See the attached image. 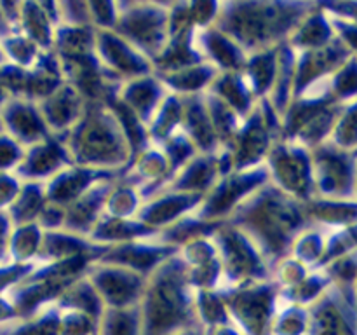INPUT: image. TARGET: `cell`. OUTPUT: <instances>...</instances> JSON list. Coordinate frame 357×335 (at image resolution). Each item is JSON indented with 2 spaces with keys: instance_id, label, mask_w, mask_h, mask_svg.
<instances>
[{
  "instance_id": "cell-1",
  "label": "cell",
  "mask_w": 357,
  "mask_h": 335,
  "mask_svg": "<svg viewBox=\"0 0 357 335\" xmlns=\"http://www.w3.org/2000/svg\"><path fill=\"white\" fill-rule=\"evenodd\" d=\"M227 222L239 227L274 269L289 257L295 237L309 225L302 201L289 198L268 181L251 194Z\"/></svg>"
},
{
  "instance_id": "cell-2",
  "label": "cell",
  "mask_w": 357,
  "mask_h": 335,
  "mask_svg": "<svg viewBox=\"0 0 357 335\" xmlns=\"http://www.w3.org/2000/svg\"><path fill=\"white\" fill-rule=\"evenodd\" d=\"M312 7L309 2L284 0L220 2L215 27L253 54L286 44Z\"/></svg>"
},
{
  "instance_id": "cell-3",
  "label": "cell",
  "mask_w": 357,
  "mask_h": 335,
  "mask_svg": "<svg viewBox=\"0 0 357 335\" xmlns=\"http://www.w3.org/2000/svg\"><path fill=\"white\" fill-rule=\"evenodd\" d=\"M194 295L187 267L174 253L146 278L139 302L143 335H169L195 327Z\"/></svg>"
},
{
  "instance_id": "cell-4",
  "label": "cell",
  "mask_w": 357,
  "mask_h": 335,
  "mask_svg": "<svg viewBox=\"0 0 357 335\" xmlns=\"http://www.w3.org/2000/svg\"><path fill=\"white\" fill-rule=\"evenodd\" d=\"M63 136L73 164L122 173L131 163L128 140L108 105L87 103L79 122Z\"/></svg>"
},
{
  "instance_id": "cell-5",
  "label": "cell",
  "mask_w": 357,
  "mask_h": 335,
  "mask_svg": "<svg viewBox=\"0 0 357 335\" xmlns=\"http://www.w3.org/2000/svg\"><path fill=\"white\" fill-rule=\"evenodd\" d=\"M94 258L91 257H80L56 264L35 265L26 278L6 293L16 311L17 320L33 318L47 307L54 306L63 292L75 279L86 274Z\"/></svg>"
},
{
  "instance_id": "cell-6",
  "label": "cell",
  "mask_w": 357,
  "mask_h": 335,
  "mask_svg": "<svg viewBox=\"0 0 357 335\" xmlns=\"http://www.w3.org/2000/svg\"><path fill=\"white\" fill-rule=\"evenodd\" d=\"M222 265V288L229 290L250 283L271 281L272 269L257 244L230 222H222L213 232Z\"/></svg>"
},
{
  "instance_id": "cell-7",
  "label": "cell",
  "mask_w": 357,
  "mask_h": 335,
  "mask_svg": "<svg viewBox=\"0 0 357 335\" xmlns=\"http://www.w3.org/2000/svg\"><path fill=\"white\" fill-rule=\"evenodd\" d=\"M117 7L115 31L153 61L169 40V2L122 0Z\"/></svg>"
},
{
  "instance_id": "cell-8",
  "label": "cell",
  "mask_w": 357,
  "mask_h": 335,
  "mask_svg": "<svg viewBox=\"0 0 357 335\" xmlns=\"http://www.w3.org/2000/svg\"><path fill=\"white\" fill-rule=\"evenodd\" d=\"M281 140V115L267 100H260L244 117L232 143L227 147L234 170L264 166L275 142Z\"/></svg>"
},
{
  "instance_id": "cell-9",
  "label": "cell",
  "mask_w": 357,
  "mask_h": 335,
  "mask_svg": "<svg viewBox=\"0 0 357 335\" xmlns=\"http://www.w3.org/2000/svg\"><path fill=\"white\" fill-rule=\"evenodd\" d=\"M220 292L227 302L230 321L237 330H243L246 335H271L272 318L281 297L272 279Z\"/></svg>"
},
{
  "instance_id": "cell-10",
  "label": "cell",
  "mask_w": 357,
  "mask_h": 335,
  "mask_svg": "<svg viewBox=\"0 0 357 335\" xmlns=\"http://www.w3.org/2000/svg\"><path fill=\"white\" fill-rule=\"evenodd\" d=\"M268 181L296 201H309L314 192L312 154L289 140H278L265 161Z\"/></svg>"
},
{
  "instance_id": "cell-11",
  "label": "cell",
  "mask_w": 357,
  "mask_h": 335,
  "mask_svg": "<svg viewBox=\"0 0 357 335\" xmlns=\"http://www.w3.org/2000/svg\"><path fill=\"white\" fill-rule=\"evenodd\" d=\"M265 184H268V171L265 164L250 170L230 171L204 195L195 215L206 222H227L232 213Z\"/></svg>"
},
{
  "instance_id": "cell-12",
  "label": "cell",
  "mask_w": 357,
  "mask_h": 335,
  "mask_svg": "<svg viewBox=\"0 0 357 335\" xmlns=\"http://www.w3.org/2000/svg\"><path fill=\"white\" fill-rule=\"evenodd\" d=\"M0 82L10 98H24L40 103L44 98L54 93L65 79L54 52L44 51L37 65L31 68H17L3 63L0 66Z\"/></svg>"
},
{
  "instance_id": "cell-13",
  "label": "cell",
  "mask_w": 357,
  "mask_h": 335,
  "mask_svg": "<svg viewBox=\"0 0 357 335\" xmlns=\"http://www.w3.org/2000/svg\"><path fill=\"white\" fill-rule=\"evenodd\" d=\"M86 278L94 286L105 307H135L142 302L146 278L122 265L91 262Z\"/></svg>"
},
{
  "instance_id": "cell-14",
  "label": "cell",
  "mask_w": 357,
  "mask_h": 335,
  "mask_svg": "<svg viewBox=\"0 0 357 335\" xmlns=\"http://www.w3.org/2000/svg\"><path fill=\"white\" fill-rule=\"evenodd\" d=\"M96 58L119 82L153 73L152 61L115 30H96Z\"/></svg>"
},
{
  "instance_id": "cell-15",
  "label": "cell",
  "mask_w": 357,
  "mask_h": 335,
  "mask_svg": "<svg viewBox=\"0 0 357 335\" xmlns=\"http://www.w3.org/2000/svg\"><path fill=\"white\" fill-rule=\"evenodd\" d=\"M234 171L230 156L225 149L216 154H195L185 166L174 171L164 191L183 192V194L202 195L204 198L220 178Z\"/></svg>"
},
{
  "instance_id": "cell-16",
  "label": "cell",
  "mask_w": 357,
  "mask_h": 335,
  "mask_svg": "<svg viewBox=\"0 0 357 335\" xmlns=\"http://www.w3.org/2000/svg\"><path fill=\"white\" fill-rule=\"evenodd\" d=\"M72 163L65 136L49 135L38 143L26 147L20 166L14 173L23 181H38L47 184L59 171L68 168Z\"/></svg>"
},
{
  "instance_id": "cell-17",
  "label": "cell",
  "mask_w": 357,
  "mask_h": 335,
  "mask_svg": "<svg viewBox=\"0 0 357 335\" xmlns=\"http://www.w3.org/2000/svg\"><path fill=\"white\" fill-rule=\"evenodd\" d=\"M153 237L103 248L94 260L122 265V267L138 272L143 278H149L160 264H164L167 258L178 253L176 248L166 246V244L159 243Z\"/></svg>"
},
{
  "instance_id": "cell-18",
  "label": "cell",
  "mask_w": 357,
  "mask_h": 335,
  "mask_svg": "<svg viewBox=\"0 0 357 335\" xmlns=\"http://www.w3.org/2000/svg\"><path fill=\"white\" fill-rule=\"evenodd\" d=\"M202 199H204L202 195L160 191L152 198L145 199L136 218L155 232H160L180 220L195 215Z\"/></svg>"
},
{
  "instance_id": "cell-19",
  "label": "cell",
  "mask_w": 357,
  "mask_h": 335,
  "mask_svg": "<svg viewBox=\"0 0 357 335\" xmlns=\"http://www.w3.org/2000/svg\"><path fill=\"white\" fill-rule=\"evenodd\" d=\"M178 257L187 267L188 279L195 290L222 288V265L213 236L188 241L178 248Z\"/></svg>"
},
{
  "instance_id": "cell-20",
  "label": "cell",
  "mask_w": 357,
  "mask_h": 335,
  "mask_svg": "<svg viewBox=\"0 0 357 335\" xmlns=\"http://www.w3.org/2000/svg\"><path fill=\"white\" fill-rule=\"evenodd\" d=\"M0 122L3 133L16 140L24 149L51 135L38 103L24 98H9L0 108Z\"/></svg>"
},
{
  "instance_id": "cell-21",
  "label": "cell",
  "mask_w": 357,
  "mask_h": 335,
  "mask_svg": "<svg viewBox=\"0 0 357 335\" xmlns=\"http://www.w3.org/2000/svg\"><path fill=\"white\" fill-rule=\"evenodd\" d=\"M119 177H121V173H115V171H103L79 166V164H70L68 168L59 171L54 178H51L45 184L47 201L66 208L79 198H82L86 192H89L96 184Z\"/></svg>"
},
{
  "instance_id": "cell-22",
  "label": "cell",
  "mask_w": 357,
  "mask_h": 335,
  "mask_svg": "<svg viewBox=\"0 0 357 335\" xmlns=\"http://www.w3.org/2000/svg\"><path fill=\"white\" fill-rule=\"evenodd\" d=\"M121 177L136 185L143 199H149L157 192L164 191L169 178L173 177V171L160 147L150 143L145 150L132 157Z\"/></svg>"
},
{
  "instance_id": "cell-23",
  "label": "cell",
  "mask_w": 357,
  "mask_h": 335,
  "mask_svg": "<svg viewBox=\"0 0 357 335\" xmlns=\"http://www.w3.org/2000/svg\"><path fill=\"white\" fill-rule=\"evenodd\" d=\"M195 47L202 61L223 72H241L246 65L248 52L222 30L213 24L204 30H195Z\"/></svg>"
},
{
  "instance_id": "cell-24",
  "label": "cell",
  "mask_w": 357,
  "mask_h": 335,
  "mask_svg": "<svg viewBox=\"0 0 357 335\" xmlns=\"http://www.w3.org/2000/svg\"><path fill=\"white\" fill-rule=\"evenodd\" d=\"M59 27L56 2H20L16 30L30 38L40 51H51Z\"/></svg>"
},
{
  "instance_id": "cell-25",
  "label": "cell",
  "mask_w": 357,
  "mask_h": 335,
  "mask_svg": "<svg viewBox=\"0 0 357 335\" xmlns=\"http://www.w3.org/2000/svg\"><path fill=\"white\" fill-rule=\"evenodd\" d=\"M167 94L169 93L159 80V77L155 73H149V75L122 82L117 100L126 108H129L143 124L149 126Z\"/></svg>"
},
{
  "instance_id": "cell-26",
  "label": "cell",
  "mask_w": 357,
  "mask_h": 335,
  "mask_svg": "<svg viewBox=\"0 0 357 335\" xmlns=\"http://www.w3.org/2000/svg\"><path fill=\"white\" fill-rule=\"evenodd\" d=\"M86 105V100L70 84L63 82L38 103V108L51 135H66L82 117Z\"/></svg>"
},
{
  "instance_id": "cell-27",
  "label": "cell",
  "mask_w": 357,
  "mask_h": 335,
  "mask_svg": "<svg viewBox=\"0 0 357 335\" xmlns=\"http://www.w3.org/2000/svg\"><path fill=\"white\" fill-rule=\"evenodd\" d=\"M117 178L103 180L94 185L89 192L72 202L65 208V227L63 229L68 232L79 234V236L89 237L91 230L98 223V220L105 215V204H107L108 192L112 184Z\"/></svg>"
},
{
  "instance_id": "cell-28",
  "label": "cell",
  "mask_w": 357,
  "mask_h": 335,
  "mask_svg": "<svg viewBox=\"0 0 357 335\" xmlns=\"http://www.w3.org/2000/svg\"><path fill=\"white\" fill-rule=\"evenodd\" d=\"M183 101V117H181V131L190 138L197 152L216 154L222 150L215 128L206 108L204 94L201 96L181 98Z\"/></svg>"
},
{
  "instance_id": "cell-29",
  "label": "cell",
  "mask_w": 357,
  "mask_h": 335,
  "mask_svg": "<svg viewBox=\"0 0 357 335\" xmlns=\"http://www.w3.org/2000/svg\"><path fill=\"white\" fill-rule=\"evenodd\" d=\"M101 250L103 248L94 244L89 237L68 232L65 229L52 230V232H44L38 264H56V262H65L80 257L96 258Z\"/></svg>"
},
{
  "instance_id": "cell-30",
  "label": "cell",
  "mask_w": 357,
  "mask_h": 335,
  "mask_svg": "<svg viewBox=\"0 0 357 335\" xmlns=\"http://www.w3.org/2000/svg\"><path fill=\"white\" fill-rule=\"evenodd\" d=\"M157 236L155 230L146 227L138 218H115V216L103 215L94 229L91 230L89 239L101 248L115 246V244L131 243L138 239H150Z\"/></svg>"
},
{
  "instance_id": "cell-31",
  "label": "cell",
  "mask_w": 357,
  "mask_h": 335,
  "mask_svg": "<svg viewBox=\"0 0 357 335\" xmlns=\"http://www.w3.org/2000/svg\"><path fill=\"white\" fill-rule=\"evenodd\" d=\"M218 73V70L213 68L208 63H199V65L187 66V68L167 73H155V75L164 84L167 93L176 94L180 98H188L208 93Z\"/></svg>"
},
{
  "instance_id": "cell-32",
  "label": "cell",
  "mask_w": 357,
  "mask_h": 335,
  "mask_svg": "<svg viewBox=\"0 0 357 335\" xmlns=\"http://www.w3.org/2000/svg\"><path fill=\"white\" fill-rule=\"evenodd\" d=\"M194 35L195 30H188L169 37L166 47L152 61L153 73L174 72V70H181L187 68V66L204 63L201 54H199L197 47H195Z\"/></svg>"
},
{
  "instance_id": "cell-33",
  "label": "cell",
  "mask_w": 357,
  "mask_h": 335,
  "mask_svg": "<svg viewBox=\"0 0 357 335\" xmlns=\"http://www.w3.org/2000/svg\"><path fill=\"white\" fill-rule=\"evenodd\" d=\"M208 93L220 98L223 103L229 105L243 119L248 117L253 112V108L257 107L258 101H260L257 100V96L253 94L251 87L248 86L246 79H244L241 72L218 73Z\"/></svg>"
},
{
  "instance_id": "cell-34",
  "label": "cell",
  "mask_w": 357,
  "mask_h": 335,
  "mask_svg": "<svg viewBox=\"0 0 357 335\" xmlns=\"http://www.w3.org/2000/svg\"><path fill=\"white\" fill-rule=\"evenodd\" d=\"M94 42H96V30L94 28L58 27L51 51L54 52L59 63L77 61V59L96 54Z\"/></svg>"
},
{
  "instance_id": "cell-35",
  "label": "cell",
  "mask_w": 357,
  "mask_h": 335,
  "mask_svg": "<svg viewBox=\"0 0 357 335\" xmlns=\"http://www.w3.org/2000/svg\"><path fill=\"white\" fill-rule=\"evenodd\" d=\"M295 63L296 52L288 45V42L278 47V72L274 84L265 100L275 108L279 115L288 108L295 98Z\"/></svg>"
},
{
  "instance_id": "cell-36",
  "label": "cell",
  "mask_w": 357,
  "mask_h": 335,
  "mask_svg": "<svg viewBox=\"0 0 357 335\" xmlns=\"http://www.w3.org/2000/svg\"><path fill=\"white\" fill-rule=\"evenodd\" d=\"M275 72H278V47L248 54L246 65L241 70L257 100H265L268 96Z\"/></svg>"
},
{
  "instance_id": "cell-37",
  "label": "cell",
  "mask_w": 357,
  "mask_h": 335,
  "mask_svg": "<svg viewBox=\"0 0 357 335\" xmlns=\"http://www.w3.org/2000/svg\"><path fill=\"white\" fill-rule=\"evenodd\" d=\"M54 306L61 311L82 313L96 321L100 320V316L105 311V306L103 302H101L100 295L96 293L94 286L91 285L89 279L86 278V274L80 276L79 279H75V281L63 292V295L56 300Z\"/></svg>"
},
{
  "instance_id": "cell-38",
  "label": "cell",
  "mask_w": 357,
  "mask_h": 335,
  "mask_svg": "<svg viewBox=\"0 0 357 335\" xmlns=\"http://www.w3.org/2000/svg\"><path fill=\"white\" fill-rule=\"evenodd\" d=\"M47 192L45 184L38 181H23L16 201L7 209V216L13 225H24V223H37L42 209L47 204Z\"/></svg>"
},
{
  "instance_id": "cell-39",
  "label": "cell",
  "mask_w": 357,
  "mask_h": 335,
  "mask_svg": "<svg viewBox=\"0 0 357 335\" xmlns=\"http://www.w3.org/2000/svg\"><path fill=\"white\" fill-rule=\"evenodd\" d=\"M181 117H183V101L176 94H167L166 100L149 122V138L152 145H160L171 136L181 131Z\"/></svg>"
},
{
  "instance_id": "cell-40",
  "label": "cell",
  "mask_w": 357,
  "mask_h": 335,
  "mask_svg": "<svg viewBox=\"0 0 357 335\" xmlns=\"http://www.w3.org/2000/svg\"><path fill=\"white\" fill-rule=\"evenodd\" d=\"M316 10L317 6H314L289 37L288 45L295 52L312 51V49H319L330 44L328 42V38H330L328 28L330 27L324 20V14H317Z\"/></svg>"
},
{
  "instance_id": "cell-41",
  "label": "cell",
  "mask_w": 357,
  "mask_h": 335,
  "mask_svg": "<svg viewBox=\"0 0 357 335\" xmlns=\"http://www.w3.org/2000/svg\"><path fill=\"white\" fill-rule=\"evenodd\" d=\"M194 313L197 325L208 332L232 323L220 290H195Z\"/></svg>"
},
{
  "instance_id": "cell-42",
  "label": "cell",
  "mask_w": 357,
  "mask_h": 335,
  "mask_svg": "<svg viewBox=\"0 0 357 335\" xmlns=\"http://www.w3.org/2000/svg\"><path fill=\"white\" fill-rule=\"evenodd\" d=\"M44 230L38 223L14 225L9 239V260L14 264H37L40 257Z\"/></svg>"
},
{
  "instance_id": "cell-43",
  "label": "cell",
  "mask_w": 357,
  "mask_h": 335,
  "mask_svg": "<svg viewBox=\"0 0 357 335\" xmlns=\"http://www.w3.org/2000/svg\"><path fill=\"white\" fill-rule=\"evenodd\" d=\"M143 202H145V199H143L139 188L136 185H132L131 181L119 177L112 184L110 192H108L107 204H105V215L126 220L136 218L139 209H142Z\"/></svg>"
},
{
  "instance_id": "cell-44",
  "label": "cell",
  "mask_w": 357,
  "mask_h": 335,
  "mask_svg": "<svg viewBox=\"0 0 357 335\" xmlns=\"http://www.w3.org/2000/svg\"><path fill=\"white\" fill-rule=\"evenodd\" d=\"M98 335H143V320L139 306L105 307L98 320Z\"/></svg>"
},
{
  "instance_id": "cell-45",
  "label": "cell",
  "mask_w": 357,
  "mask_h": 335,
  "mask_svg": "<svg viewBox=\"0 0 357 335\" xmlns=\"http://www.w3.org/2000/svg\"><path fill=\"white\" fill-rule=\"evenodd\" d=\"M218 225L220 223L206 222V220L199 218L197 215H190L187 216V218L180 220V222L173 223V225L167 227V229L157 232V236L153 237V239L166 244V246L176 248L178 250V248L183 246L188 241L195 239V237L213 236V232H215Z\"/></svg>"
},
{
  "instance_id": "cell-46",
  "label": "cell",
  "mask_w": 357,
  "mask_h": 335,
  "mask_svg": "<svg viewBox=\"0 0 357 335\" xmlns=\"http://www.w3.org/2000/svg\"><path fill=\"white\" fill-rule=\"evenodd\" d=\"M204 101L206 108H208L209 119H211V124L213 128H215L216 136H218L220 145H222V149H227V147L232 143L237 131H239L244 119L241 117L236 110H232L229 105L223 103L220 98H216L215 94L206 93Z\"/></svg>"
},
{
  "instance_id": "cell-47",
  "label": "cell",
  "mask_w": 357,
  "mask_h": 335,
  "mask_svg": "<svg viewBox=\"0 0 357 335\" xmlns=\"http://www.w3.org/2000/svg\"><path fill=\"white\" fill-rule=\"evenodd\" d=\"M0 49H2L6 63L17 66V68H31V66H35L40 54L44 52L30 38H26L17 30L10 31L6 37L0 38Z\"/></svg>"
},
{
  "instance_id": "cell-48",
  "label": "cell",
  "mask_w": 357,
  "mask_h": 335,
  "mask_svg": "<svg viewBox=\"0 0 357 335\" xmlns=\"http://www.w3.org/2000/svg\"><path fill=\"white\" fill-rule=\"evenodd\" d=\"M108 107L112 108L114 115L117 117L119 124H121L122 133H124L129 149H131V159H132V157L138 156L142 150H145L146 147L150 145L149 129H146V126L143 124V122L139 121V119L129 110V108H126L119 100H114Z\"/></svg>"
},
{
  "instance_id": "cell-49",
  "label": "cell",
  "mask_w": 357,
  "mask_h": 335,
  "mask_svg": "<svg viewBox=\"0 0 357 335\" xmlns=\"http://www.w3.org/2000/svg\"><path fill=\"white\" fill-rule=\"evenodd\" d=\"M307 321H309V311H307V307L288 302V300L279 297L275 314L272 318L271 334L298 335L305 330Z\"/></svg>"
},
{
  "instance_id": "cell-50",
  "label": "cell",
  "mask_w": 357,
  "mask_h": 335,
  "mask_svg": "<svg viewBox=\"0 0 357 335\" xmlns=\"http://www.w3.org/2000/svg\"><path fill=\"white\" fill-rule=\"evenodd\" d=\"M324 253L326 251H324L323 239H321L319 232L310 223L295 237L291 250H289V257H293L309 269L319 264L323 260Z\"/></svg>"
},
{
  "instance_id": "cell-51",
  "label": "cell",
  "mask_w": 357,
  "mask_h": 335,
  "mask_svg": "<svg viewBox=\"0 0 357 335\" xmlns=\"http://www.w3.org/2000/svg\"><path fill=\"white\" fill-rule=\"evenodd\" d=\"M157 147H160V150L164 152L173 173L180 170L181 166H185L195 154H199L194 143L190 142V138L183 131L176 133V135L171 136L169 140H166V142Z\"/></svg>"
},
{
  "instance_id": "cell-52",
  "label": "cell",
  "mask_w": 357,
  "mask_h": 335,
  "mask_svg": "<svg viewBox=\"0 0 357 335\" xmlns=\"http://www.w3.org/2000/svg\"><path fill=\"white\" fill-rule=\"evenodd\" d=\"M309 272V267L300 264V262L295 260L293 257H286L282 258L279 264H275L274 269H272V281L278 285L279 292H286V290L295 288L298 283H302L303 278H305Z\"/></svg>"
},
{
  "instance_id": "cell-53",
  "label": "cell",
  "mask_w": 357,
  "mask_h": 335,
  "mask_svg": "<svg viewBox=\"0 0 357 335\" xmlns=\"http://www.w3.org/2000/svg\"><path fill=\"white\" fill-rule=\"evenodd\" d=\"M56 10H58L59 27H91L87 0L56 2Z\"/></svg>"
},
{
  "instance_id": "cell-54",
  "label": "cell",
  "mask_w": 357,
  "mask_h": 335,
  "mask_svg": "<svg viewBox=\"0 0 357 335\" xmlns=\"http://www.w3.org/2000/svg\"><path fill=\"white\" fill-rule=\"evenodd\" d=\"M89 20L94 30H115L119 17L117 2L112 0H87Z\"/></svg>"
},
{
  "instance_id": "cell-55",
  "label": "cell",
  "mask_w": 357,
  "mask_h": 335,
  "mask_svg": "<svg viewBox=\"0 0 357 335\" xmlns=\"http://www.w3.org/2000/svg\"><path fill=\"white\" fill-rule=\"evenodd\" d=\"M98 321L75 311L59 309V335H93L96 334Z\"/></svg>"
},
{
  "instance_id": "cell-56",
  "label": "cell",
  "mask_w": 357,
  "mask_h": 335,
  "mask_svg": "<svg viewBox=\"0 0 357 335\" xmlns=\"http://www.w3.org/2000/svg\"><path fill=\"white\" fill-rule=\"evenodd\" d=\"M24 156V147L6 133H0V173H14Z\"/></svg>"
},
{
  "instance_id": "cell-57",
  "label": "cell",
  "mask_w": 357,
  "mask_h": 335,
  "mask_svg": "<svg viewBox=\"0 0 357 335\" xmlns=\"http://www.w3.org/2000/svg\"><path fill=\"white\" fill-rule=\"evenodd\" d=\"M188 9H190L192 27L195 30H204V28L215 24L216 17H218L220 2H213V0H195V2H188Z\"/></svg>"
},
{
  "instance_id": "cell-58",
  "label": "cell",
  "mask_w": 357,
  "mask_h": 335,
  "mask_svg": "<svg viewBox=\"0 0 357 335\" xmlns=\"http://www.w3.org/2000/svg\"><path fill=\"white\" fill-rule=\"evenodd\" d=\"M23 187V180L16 173H0V211H7Z\"/></svg>"
},
{
  "instance_id": "cell-59",
  "label": "cell",
  "mask_w": 357,
  "mask_h": 335,
  "mask_svg": "<svg viewBox=\"0 0 357 335\" xmlns=\"http://www.w3.org/2000/svg\"><path fill=\"white\" fill-rule=\"evenodd\" d=\"M37 223L44 232L61 230L65 227V208L58 204H52V202H47L45 208L42 209Z\"/></svg>"
},
{
  "instance_id": "cell-60",
  "label": "cell",
  "mask_w": 357,
  "mask_h": 335,
  "mask_svg": "<svg viewBox=\"0 0 357 335\" xmlns=\"http://www.w3.org/2000/svg\"><path fill=\"white\" fill-rule=\"evenodd\" d=\"M13 222L6 211H0V265L9 264V239L13 232Z\"/></svg>"
},
{
  "instance_id": "cell-61",
  "label": "cell",
  "mask_w": 357,
  "mask_h": 335,
  "mask_svg": "<svg viewBox=\"0 0 357 335\" xmlns=\"http://www.w3.org/2000/svg\"><path fill=\"white\" fill-rule=\"evenodd\" d=\"M169 335H209V332L204 330L201 325H195V327L183 328V330H178V332H174V334H169Z\"/></svg>"
},
{
  "instance_id": "cell-62",
  "label": "cell",
  "mask_w": 357,
  "mask_h": 335,
  "mask_svg": "<svg viewBox=\"0 0 357 335\" xmlns=\"http://www.w3.org/2000/svg\"><path fill=\"white\" fill-rule=\"evenodd\" d=\"M10 31H14V28L10 27V23H9V21H7L6 14H3L2 6H0V38L6 37V35L10 34Z\"/></svg>"
},
{
  "instance_id": "cell-63",
  "label": "cell",
  "mask_w": 357,
  "mask_h": 335,
  "mask_svg": "<svg viewBox=\"0 0 357 335\" xmlns=\"http://www.w3.org/2000/svg\"><path fill=\"white\" fill-rule=\"evenodd\" d=\"M9 98H10L9 93H7L6 87H3L2 82H0V108L7 103V100H9Z\"/></svg>"
},
{
  "instance_id": "cell-64",
  "label": "cell",
  "mask_w": 357,
  "mask_h": 335,
  "mask_svg": "<svg viewBox=\"0 0 357 335\" xmlns=\"http://www.w3.org/2000/svg\"><path fill=\"white\" fill-rule=\"evenodd\" d=\"M3 63H6V58H3V52H2V49H0V66H2Z\"/></svg>"
}]
</instances>
